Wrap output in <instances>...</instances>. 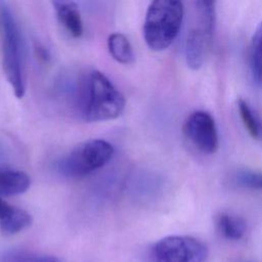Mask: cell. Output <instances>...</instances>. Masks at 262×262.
I'll return each mask as SVG.
<instances>
[{
    "label": "cell",
    "mask_w": 262,
    "mask_h": 262,
    "mask_svg": "<svg viewBox=\"0 0 262 262\" xmlns=\"http://www.w3.org/2000/svg\"><path fill=\"white\" fill-rule=\"evenodd\" d=\"M246 262H250V261H246Z\"/></svg>",
    "instance_id": "obj_19"
},
{
    "label": "cell",
    "mask_w": 262,
    "mask_h": 262,
    "mask_svg": "<svg viewBox=\"0 0 262 262\" xmlns=\"http://www.w3.org/2000/svg\"><path fill=\"white\" fill-rule=\"evenodd\" d=\"M208 247L201 239L190 235H170L152 244L145 262H205Z\"/></svg>",
    "instance_id": "obj_4"
},
{
    "label": "cell",
    "mask_w": 262,
    "mask_h": 262,
    "mask_svg": "<svg viewBox=\"0 0 262 262\" xmlns=\"http://www.w3.org/2000/svg\"><path fill=\"white\" fill-rule=\"evenodd\" d=\"M238 113L242 118V121L248 130L249 134L257 139L262 141V120L261 118L253 111L249 103L244 99H238L237 101Z\"/></svg>",
    "instance_id": "obj_14"
},
{
    "label": "cell",
    "mask_w": 262,
    "mask_h": 262,
    "mask_svg": "<svg viewBox=\"0 0 262 262\" xmlns=\"http://www.w3.org/2000/svg\"><path fill=\"white\" fill-rule=\"evenodd\" d=\"M215 224L218 232L226 239L238 241L247 230V223L242 217L227 213L220 212L215 217Z\"/></svg>",
    "instance_id": "obj_11"
},
{
    "label": "cell",
    "mask_w": 262,
    "mask_h": 262,
    "mask_svg": "<svg viewBox=\"0 0 262 262\" xmlns=\"http://www.w3.org/2000/svg\"><path fill=\"white\" fill-rule=\"evenodd\" d=\"M1 19L3 27V72L13 89L14 95L21 98L25 95L26 86L21 67V43L17 25L5 6L1 9Z\"/></svg>",
    "instance_id": "obj_5"
},
{
    "label": "cell",
    "mask_w": 262,
    "mask_h": 262,
    "mask_svg": "<svg viewBox=\"0 0 262 262\" xmlns=\"http://www.w3.org/2000/svg\"><path fill=\"white\" fill-rule=\"evenodd\" d=\"M231 182L241 188L262 190V173L251 170H238L233 173Z\"/></svg>",
    "instance_id": "obj_17"
},
{
    "label": "cell",
    "mask_w": 262,
    "mask_h": 262,
    "mask_svg": "<svg viewBox=\"0 0 262 262\" xmlns=\"http://www.w3.org/2000/svg\"><path fill=\"white\" fill-rule=\"evenodd\" d=\"M211 40L196 28L188 33L185 43V59L190 69L198 70L203 66Z\"/></svg>",
    "instance_id": "obj_9"
},
{
    "label": "cell",
    "mask_w": 262,
    "mask_h": 262,
    "mask_svg": "<svg viewBox=\"0 0 262 262\" xmlns=\"http://www.w3.org/2000/svg\"><path fill=\"white\" fill-rule=\"evenodd\" d=\"M36 50H37V55L40 59H42L43 61H46L49 59V52L46 50V48L42 46H38Z\"/></svg>",
    "instance_id": "obj_18"
},
{
    "label": "cell",
    "mask_w": 262,
    "mask_h": 262,
    "mask_svg": "<svg viewBox=\"0 0 262 262\" xmlns=\"http://www.w3.org/2000/svg\"><path fill=\"white\" fill-rule=\"evenodd\" d=\"M125 107L123 94L110 79L93 70L84 75L78 84L77 112L86 122H101L118 118Z\"/></svg>",
    "instance_id": "obj_1"
},
{
    "label": "cell",
    "mask_w": 262,
    "mask_h": 262,
    "mask_svg": "<svg viewBox=\"0 0 262 262\" xmlns=\"http://www.w3.org/2000/svg\"><path fill=\"white\" fill-rule=\"evenodd\" d=\"M199 25L195 27L210 39L213 37L215 27V0H194Z\"/></svg>",
    "instance_id": "obj_13"
},
{
    "label": "cell",
    "mask_w": 262,
    "mask_h": 262,
    "mask_svg": "<svg viewBox=\"0 0 262 262\" xmlns=\"http://www.w3.org/2000/svg\"><path fill=\"white\" fill-rule=\"evenodd\" d=\"M107 48L118 62L123 64H131L135 60L133 48L127 37L121 33H113L107 39Z\"/></svg>",
    "instance_id": "obj_12"
},
{
    "label": "cell",
    "mask_w": 262,
    "mask_h": 262,
    "mask_svg": "<svg viewBox=\"0 0 262 262\" xmlns=\"http://www.w3.org/2000/svg\"><path fill=\"white\" fill-rule=\"evenodd\" d=\"M250 60L254 79L262 85V21L256 28L252 38Z\"/></svg>",
    "instance_id": "obj_15"
},
{
    "label": "cell",
    "mask_w": 262,
    "mask_h": 262,
    "mask_svg": "<svg viewBox=\"0 0 262 262\" xmlns=\"http://www.w3.org/2000/svg\"><path fill=\"white\" fill-rule=\"evenodd\" d=\"M182 0H152L143 24L146 45L155 51L168 48L176 39L183 20Z\"/></svg>",
    "instance_id": "obj_2"
},
{
    "label": "cell",
    "mask_w": 262,
    "mask_h": 262,
    "mask_svg": "<svg viewBox=\"0 0 262 262\" xmlns=\"http://www.w3.org/2000/svg\"><path fill=\"white\" fill-rule=\"evenodd\" d=\"M0 262H61L58 258L39 254L21 249H13L4 252L0 256Z\"/></svg>",
    "instance_id": "obj_16"
},
{
    "label": "cell",
    "mask_w": 262,
    "mask_h": 262,
    "mask_svg": "<svg viewBox=\"0 0 262 262\" xmlns=\"http://www.w3.org/2000/svg\"><path fill=\"white\" fill-rule=\"evenodd\" d=\"M60 25L75 38L83 34V23L78 5L74 0H51Z\"/></svg>",
    "instance_id": "obj_8"
},
{
    "label": "cell",
    "mask_w": 262,
    "mask_h": 262,
    "mask_svg": "<svg viewBox=\"0 0 262 262\" xmlns=\"http://www.w3.org/2000/svg\"><path fill=\"white\" fill-rule=\"evenodd\" d=\"M113 145L103 139L78 144L57 164L58 172L68 178H81L102 168L114 155Z\"/></svg>",
    "instance_id": "obj_3"
},
{
    "label": "cell",
    "mask_w": 262,
    "mask_h": 262,
    "mask_svg": "<svg viewBox=\"0 0 262 262\" xmlns=\"http://www.w3.org/2000/svg\"><path fill=\"white\" fill-rule=\"evenodd\" d=\"M31 215L19 208L11 206L0 196V228L5 234H15L29 227Z\"/></svg>",
    "instance_id": "obj_7"
},
{
    "label": "cell",
    "mask_w": 262,
    "mask_h": 262,
    "mask_svg": "<svg viewBox=\"0 0 262 262\" xmlns=\"http://www.w3.org/2000/svg\"><path fill=\"white\" fill-rule=\"evenodd\" d=\"M30 184V177L24 171L0 166V196L24 193Z\"/></svg>",
    "instance_id": "obj_10"
},
{
    "label": "cell",
    "mask_w": 262,
    "mask_h": 262,
    "mask_svg": "<svg viewBox=\"0 0 262 262\" xmlns=\"http://www.w3.org/2000/svg\"><path fill=\"white\" fill-rule=\"evenodd\" d=\"M183 131L187 139L201 152L210 155L217 150L219 138L213 117L205 111L191 113L184 122Z\"/></svg>",
    "instance_id": "obj_6"
}]
</instances>
